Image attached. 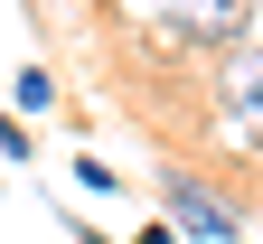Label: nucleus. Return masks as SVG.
<instances>
[{"mask_svg": "<svg viewBox=\"0 0 263 244\" xmlns=\"http://www.w3.org/2000/svg\"><path fill=\"white\" fill-rule=\"evenodd\" d=\"M160 216L179 226V244H245V207L207 169H160Z\"/></svg>", "mask_w": 263, "mask_h": 244, "instance_id": "nucleus-1", "label": "nucleus"}, {"mask_svg": "<svg viewBox=\"0 0 263 244\" xmlns=\"http://www.w3.org/2000/svg\"><path fill=\"white\" fill-rule=\"evenodd\" d=\"M216 122L235 132V141L263 151V38L226 47V76H216Z\"/></svg>", "mask_w": 263, "mask_h": 244, "instance_id": "nucleus-2", "label": "nucleus"}, {"mask_svg": "<svg viewBox=\"0 0 263 244\" xmlns=\"http://www.w3.org/2000/svg\"><path fill=\"white\" fill-rule=\"evenodd\" d=\"M10 103H19V113H47V103H57V76H47V66H19V76H10Z\"/></svg>", "mask_w": 263, "mask_h": 244, "instance_id": "nucleus-3", "label": "nucleus"}, {"mask_svg": "<svg viewBox=\"0 0 263 244\" xmlns=\"http://www.w3.org/2000/svg\"><path fill=\"white\" fill-rule=\"evenodd\" d=\"M66 169H76V188H85V197H113V188H122V169H113V160H94V151H76Z\"/></svg>", "mask_w": 263, "mask_h": 244, "instance_id": "nucleus-4", "label": "nucleus"}, {"mask_svg": "<svg viewBox=\"0 0 263 244\" xmlns=\"http://www.w3.org/2000/svg\"><path fill=\"white\" fill-rule=\"evenodd\" d=\"M0 160H10V169L38 160V141H28V122H19V113H0Z\"/></svg>", "mask_w": 263, "mask_h": 244, "instance_id": "nucleus-5", "label": "nucleus"}, {"mask_svg": "<svg viewBox=\"0 0 263 244\" xmlns=\"http://www.w3.org/2000/svg\"><path fill=\"white\" fill-rule=\"evenodd\" d=\"M132 244H179V226H170V216H160V226H141V235H132Z\"/></svg>", "mask_w": 263, "mask_h": 244, "instance_id": "nucleus-6", "label": "nucleus"}, {"mask_svg": "<svg viewBox=\"0 0 263 244\" xmlns=\"http://www.w3.org/2000/svg\"><path fill=\"white\" fill-rule=\"evenodd\" d=\"M0 188H10V179H0Z\"/></svg>", "mask_w": 263, "mask_h": 244, "instance_id": "nucleus-7", "label": "nucleus"}]
</instances>
